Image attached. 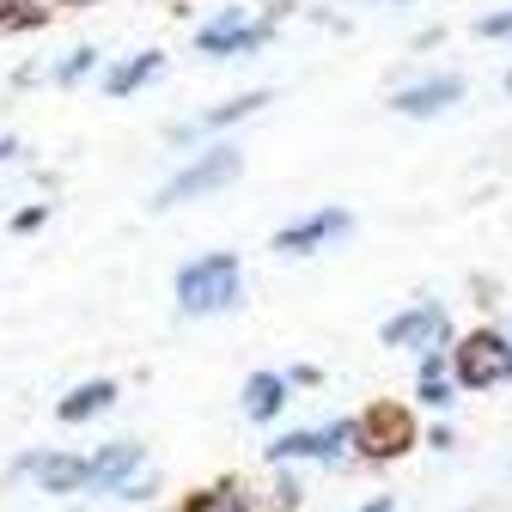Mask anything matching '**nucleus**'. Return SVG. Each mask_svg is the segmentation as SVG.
I'll return each instance as SVG.
<instances>
[{"label":"nucleus","mask_w":512,"mask_h":512,"mask_svg":"<svg viewBox=\"0 0 512 512\" xmlns=\"http://www.w3.org/2000/svg\"><path fill=\"white\" fill-rule=\"evenodd\" d=\"M238 299H244V269L232 250H208L177 269V311L183 317H214V311H232Z\"/></svg>","instance_id":"f257e3e1"},{"label":"nucleus","mask_w":512,"mask_h":512,"mask_svg":"<svg viewBox=\"0 0 512 512\" xmlns=\"http://www.w3.org/2000/svg\"><path fill=\"white\" fill-rule=\"evenodd\" d=\"M238 147H214V153H202V159H189L159 196H153V208H177V202H196V196H214V189H226L232 177H238Z\"/></svg>","instance_id":"f03ea898"},{"label":"nucleus","mask_w":512,"mask_h":512,"mask_svg":"<svg viewBox=\"0 0 512 512\" xmlns=\"http://www.w3.org/2000/svg\"><path fill=\"white\" fill-rule=\"evenodd\" d=\"M378 336H384V348H421V360H427V354H445V342H452V317H445L439 299H415Z\"/></svg>","instance_id":"7ed1b4c3"},{"label":"nucleus","mask_w":512,"mask_h":512,"mask_svg":"<svg viewBox=\"0 0 512 512\" xmlns=\"http://www.w3.org/2000/svg\"><path fill=\"white\" fill-rule=\"evenodd\" d=\"M506 378H512V336L476 330V336L458 348V384H470V391H488V384H506Z\"/></svg>","instance_id":"20e7f679"},{"label":"nucleus","mask_w":512,"mask_h":512,"mask_svg":"<svg viewBox=\"0 0 512 512\" xmlns=\"http://www.w3.org/2000/svg\"><path fill=\"white\" fill-rule=\"evenodd\" d=\"M269 31H275V19H263V25H250V13H220V19H208L202 31H196V43H202V55H250V49H263L269 43Z\"/></svg>","instance_id":"39448f33"},{"label":"nucleus","mask_w":512,"mask_h":512,"mask_svg":"<svg viewBox=\"0 0 512 512\" xmlns=\"http://www.w3.org/2000/svg\"><path fill=\"white\" fill-rule=\"evenodd\" d=\"M403 439H409V415L391 409V403H384V409H366V415L354 421V445H360L366 458H397Z\"/></svg>","instance_id":"423d86ee"},{"label":"nucleus","mask_w":512,"mask_h":512,"mask_svg":"<svg viewBox=\"0 0 512 512\" xmlns=\"http://www.w3.org/2000/svg\"><path fill=\"white\" fill-rule=\"evenodd\" d=\"M348 226H354V220H348V208H317V214H305V220L281 226L275 250H287V256H305V250H317V244H330V238H342Z\"/></svg>","instance_id":"0eeeda50"},{"label":"nucleus","mask_w":512,"mask_h":512,"mask_svg":"<svg viewBox=\"0 0 512 512\" xmlns=\"http://www.w3.org/2000/svg\"><path fill=\"white\" fill-rule=\"evenodd\" d=\"M336 445H354V421H336V427H311V433H287L269 445L275 464H293V458H336Z\"/></svg>","instance_id":"6e6552de"},{"label":"nucleus","mask_w":512,"mask_h":512,"mask_svg":"<svg viewBox=\"0 0 512 512\" xmlns=\"http://www.w3.org/2000/svg\"><path fill=\"white\" fill-rule=\"evenodd\" d=\"M19 470L43 476V488H49V494H80V488H92V458H61V452H31V458H19Z\"/></svg>","instance_id":"1a4fd4ad"},{"label":"nucleus","mask_w":512,"mask_h":512,"mask_svg":"<svg viewBox=\"0 0 512 512\" xmlns=\"http://www.w3.org/2000/svg\"><path fill=\"white\" fill-rule=\"evenodd\" d=\"M464 98V80L458 74H433V80H421V86H403L391 104L403 110V116H439V110H452Z\"/></svg>","instance_id":"9d476101"},{"label":"nucleus","mask_w":512,"mask_h":512,"mask_svg":"<svg viewBox=\"0 0 512 512\" xmlns=\"http://www.w3.org/2000/svg\"><path fill=\"white\" fill-rule=\"evenodd\" d=\"M135 470H141V445L135 439H116V445H104V452H92V488L122 494L128 482H135Z\"/></svg>","instance_id":"9b49d317"},{"label":"nucleus","mask_w":512,"mask_h":512,"mask_svg":"<svg viewBox=\"0 0 512 512\" xmlns=\"http://www.w3.org/2000/svg\"><path fill=\"white\" fill-rule=\"evenodd\" d=\"M263 104H269V92H244V98H226V104L202 110L196 122H183L177 135H214V128H232V122H244L250 110H263Z\"/></svg>","instance_id":"f8f14e48"},{"label":"nucleus","mask_w":512,"mask_h":512,"mask_svg":"<svg viewBox=\"0 0 512 512\" xmlns=\"http://www.w3.org/2000/svg\"><path fill=\"white\" fill-rule=\"evenodd\" d=\"M281 403H287V378L281 372H250V384H244V415L250 421H275Z\"/></svg>","instance_id":"ddd939ff"},{"label":"nucleus","mask_w":512,"mask_h":512,"mask_svg":"<svg viewBox=\"0 0 512 512\" xmlns=\"http://www.w3.org/2000/svg\"><path fill=\"white\" fill-rule=\"evenodd\" d=\"M159 68H165V55H153V49H147V55H128L122 68H110V74H104V98H128L135 86H147Z\"/></svg>","instance_id":"4468645a"},{"label":"nucleus","mask_w":512,"mask_h":512,"mask_svg":"<svg viewBox=\"0 0 512 512\" xmlns=\"http://www.w3.org/2000/svg\"><path fill=\"white\" fill-rule=\"evenodd\" d=\"M110 403H116V384H110V378H86L74 397H61V409H55V415H61V421H92V415H98V409H110Z\"/></svg>","instance_id":"2eb2a0df"},{"label":"nucleus","mask_w":512,"mask_h":512,"mask_svg":"<svg viewBox=\"0 0 512 512\" xmlns=\"http://www.w3.org/2000/svg\"><path fill=\"white\" fill-rule=\"evenodd\" d=\"M415 391H421V403H452V372H445V354H427L421 360V384H415Z\"/></svg>","instance_id":"dca6fc26"},{"label":"nucleus","mask_w":512,"mask_h":512,"mask_svg":"<svg viewBox=\"0 0 512 512\" xmlns=\"http://www.w3.org/2000/svg\"><path fill=\"white\" fill-rule=\"evenodd\" d=\"M183 512H250V500L238 494V488H208V494H196Z\"/></svg>","instance_id":"f3484780"},{"label":"nucleus","mask_w":512,"mask_h":512,"mask_svg":"<svg viewBox=\"0 0 512 512\" xmlns=\"http://www.w3.org/2000/svg\"><path fill=\"white\" fill-rule=\"evenodd\" d=\"M37 19H43L37 0H0V31H25V25H37Z\"/></svg>","instance_id":"a211bd4d"},{"label":"nucleus","mask_w":512,"mask_h":512,"mask_svg":"<svg viewBox=\"0 0 512 512\" xmlns=\"http://www.w3.org/2000/svg\"><path fill=\"white\" fill-rule=\"evenodd\" d=\"M92 55H98V49H74V55L61 61V68H55V86H74V80H80V74L92 68Z\"/></svg>","instance_id":"6ab92c4d"},{"label":"nucleus","mask_w":512,"mask_h":512,"mask_svg":"<svg viewBox=\"0 0 512 512\" xmlns=\"http://www.w3.org/2000/svg\"><path fill=\"white\" fill-rule=\"evenodd\" d=\"M482 37H512V13H494V19H476Z\"/></svg>","instance_id":"aec40b11"},{"label":"nucleus","mask_w":512,"mask_h":512,"mask_svg":"<svg viewBox=\"0 0 512 512\" xmlns=\"http://www.w3.org/2000/svg\"><path fill=\"white\" fill-rule=\"evenodd\" d=\"M43 220H49V208H25V214H19V220H13V226H19V232H37V226H43Z\"/></svg>","instance_id":"412c9836"},{"label":"nucleus","mask_w":512,"mask_h":512,"mask_svg":"<svg viewBox=\"0 0 512 512\" xmlns=\"http://www.w3.org/2000/svg\"><path fill=\"white\" fill-rule=\"evenodd\" d=\"M360 512H391V500H366V506H360Z\"/></svg>","instance_id":"4be33fe9"},{"label":"nucleus","mask_w":512,"mask_h":512,"mask_svg":"<svg viewBox=\"0 0 512 512\" xmlns=\"http://www.w3.org/2000/svg\"><path fill=\"white\" fill-rule=\"evenodd\" d=\"M13 153H19V147H13V141H0V165H7V159H13Z\"/></svg>","instance_id":"5701e85b"},{"label":"nucleus","mask_w":512,"mask_h":512,"mask_svg":"<svg viewBox=\"0 0 512 512\" xmlns=\"http://www.w3.org/2000/svg\"><path fill=\"white\" fill-rule=\"evenodd\" d=\"M506 92H512V74H506Z\"/></svg>","instance_id":"b1692460"},{"label":"nucleus","mask_w":512,"mask_h":512,"mask_svg":"<svg viewBox=\"0 0 512 512\" xmlns=\"http://www.w3.org/2000/svg\"><path fill=\"white\" fill-rule=\"evenodd\" d=\"M74 7H80V0H74Z\"/></svg>","instance_id":"393cba45"}]
</instances>
